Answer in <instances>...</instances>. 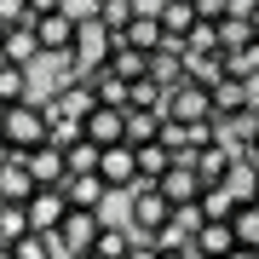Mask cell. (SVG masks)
Returning <instances> with one entry per match:
<instances>
[{"mask_svg": "<svg viewBox=\"0 0 259 259\" xmlns=\"http://www.w3.org/2000/svg\"><path fill=\"white\" fill-rule=\"evenodd\" d=\"M93 6H98V18H104V23H110V29H115V35H121V29H127L133 18H139V12H144V6H139V0H93Z\"/></svg>", "mask_w": 259, "mask_h": 259, "instance_id": "obj_33", "label": "cell"}, {"mask_svg": "<svg viewBox=\"0 0 259 259\" xmlns=\"http://www.w3.org/2000/svg\"><path fill=\"white\" fill-rule=\"evenodd\" d=\"M173 207H179V202L156 185V179H139V185L127 190V225H133L139 236H161L167 219H173Z\"/></svg>", "mask_w": 259, "mask_h": 259, "instance_id": "obj_1", "label": "cell"}, {"mask_svg": "<svg viewBox=\"0 0 259 259\" xmlns=\"http://www.w3.org/2000/svg\"><path fill=\"white\" fill-rule=\"evenodd\" d=\"M23 161H29V173H35L40 185H64V179H69V156H64V144H58V139L23 150Z\"/></svg>", "mask_w": 259, "mask_h": 259, "instance_id": "obj_9", "label": "cell"}, {"mask_svg": "<svg viewBox=\"0 0 259 259\" xmlns=\"http://www.w3.org/2000/svg\"><path fill=\"white\" fill-rule=\"evenodd\" d=\"M104 64H110L121 81H144L150 75V52H139V47H127V40H115V52L104 58Z\"/></svg>", "mask_w": 259, "mask_h": 259, "instance_id": "obj_23", "label": "cell"}, {"mask_svg": "<svg viewBox=\"0 0 259 259\" xmlns=\"http://www.w3.org/2000/svg\"><path fill=\"white\" fill-rule=\"evenodd\" d=\"M161 259H196V248H161Z\"/></svg>", "mask_w": 259, "mask_h": 259, "instance_id": "obj_39", "label": "cell"}, {"mask_svg": "<svg viewBox=\"0 0 259 259\" xmlns=\"http://www.w3.org/2000/svg\"><path fill=\"white\" fill-rule=\"evenodd\" d=\"M40 104H47L52 127H69V121H87L98 110V93H93V81H64V87H52Z\"/></svg>", "mask_w": 259, "mask_h": 259, "instance_id": "obj_4", "label": "cell"}, {"mask_svg": "<svg viewBox=\"0 0 259 259\" xmlns=\"http://www.w3.org/2000/svg\"><path fill=\"white\" fill-rule=\"evenodd\" d=\"M161 121L156 110H127V144H150V139H161Z\"/></svg>", "mask_w": 259, "mask_h": 259, "instance_id": "obj_30", "label": "cell"}, {"mask_svg": "<svg viewBox=\"0 0 259 259\" xmlns=\"http://www.w3.org/2000/svg\"><path fill=\"white\" fill-rule=\"evenodd\" d=\"M23 213H29V231H58V225L69 219V196H64V185H40V190L23 202Z\"/></svg>", "mask_w": 259, "mask_h": 259, "instance_id": "obj_8", "label": "cell"}, {"mask_svg": "<svg viewBox=\"0 0 259 259\" xmlns=\"http://www.w3.org/2000/svg\"><path fill=\"white\" fill-rule=\"evenodd\" d=\"M64 196H69V207H93V213H104V202H110V179L104 173H69L64 179Z\"/></svg>", "mask_w": 259, "mask_h": 259, "instance_id": "obj_10", "label": "cell"}, {"mask_svg": "<svg viewBox=\"0 0 259 259\" xmlns=\"http://www.w3.org/2000/svg\"><path fill=\"white\" fill-rule=\"evenodd\" d=\"M185 47H190V52H213V47H219V23H213V18H202V23L185 35Z\"/></svg>", "mask_w": 259, "mask_h": 259, "instance_id": "obj_35", "label": "cell"}, {"mask_svg": "<svg viewBox=\"0 0 259 259\" xmlns=\"http://www.w3.org/2000/svg\"><path fill=\"white\" fill-rule=\"evenodd\" d=\"M161 29H167V40H185L196 23H202V12H196V0H161Z\"/></svg>", "mask_w": 259, "mask_h": 259, "instance_id": "obj_20", "label": "cell"}, {"mask_svg": "<svg viewBox=\"0 0 259 259\" xmlns=\"http://www.w3.org/2000/svg\"><path fill=\"white\" fill-rule=\"evenodd\" d=\"M115 52V29L98 18V6H87V12H75V58L87 64V75H93L104 58Z\"/></svg>", "mask_w": 259, "mask_h": 259, "instance_id": "obj_3", "label": "cell"}, {"mask_svg": "<svg viewBox=\"0 0 259 259\" xmlns=\"http://www.w3.org/2000/svg\"><path fill=\"white\" fill-rule=\"evenodd\" d=\"M236 202H242V196H236L231 185H207V190H202V213H207V219H231Z\"/></svg>", "mask_w": 259, "mask_h": 259, "instance_id": "obj_32", "label": "cell"}, {"mask_svg": "<svg viewBox=\"0 0 259 259\" xmlns=\"http://www.w3.org/2000/svg\"><path fill=\"white\" fill-rule=\"evenodd\" d=\"M231 231H236V242H242V248H259V202H253V196H248V202H236Z\"/></svg>", "mask_w": 259, "mask_h": 259, "instance_id": "obj_27", "label": "cell"}, {"mask_svg": "<svg viewBox=\"0 0 259 259\" xmlns=\"http://www.w3.org/2000/svg\"><path fill=\"white\" fill-rule=\"evenodd\" d=\"M156 185H161L167 196H173L179 207H185V202H202V190H207V179L196 173V161H173V167H167V173L156 179Z\"/></svg>", "mask_w": 259, "mask_h": 259, "instance_id": "obj_11", "label": "cell"}, {"mask_svg": "<svg viewBox=\"0 0 259 259\" xmlns=\"http://www.w3.org/2000/svg\"><path fill=\"white\" fill-rule=\"evenodd\" d=\"M150 75H156L161 87H179V81H190V69H185V40H161V47L150 52Z\"/></svg>", "mask_w": 259, "mask_h": 259, "instance_id": "obj_15", "label": "cell"}, {"mask_svg": "<svg viewBox=\"0 0 259 259\" xmlns=\"http://www.w3.org/2000/svg\"><path fill=\"white\" fill-rule=\"evenodd\" d=\"M253 133H259V110H242V115H225V121H219V139H231V144H242V156H248Z\"/></svg>", "mask_w": 259, "mask_h": 259, "instance_id": "obj_26", "label": "cell"}, {"mask_svg": "<svg viewBox=\"0 0 259 259\" xmlns=\"http://www.w3.org/2000/svg\"><path fill=\"white\" fill-rule=\"evenodd\" d=\"M0 23H35V12H29V0H0Z\"/></svg>", "mask_w": 259, "mask_h": 259, "instance_id": "obj_36", "label": "cell"}, {"mask_svg": "<svg viewBox=\"0 0 259 259\" xmlns=\"http://www.w3.org/2000/svg\"><path fill=\"white\" fill-rule=\"evenodd\" d=\"M167 115L173 121H213V87L202 81H179V87H167Z\"/></svg>", "mask_w": 259, "mask_h": 259, "instance_id": "obj_7", "label": "cell"}, {"mask_svg": "<svg viewBox=\"0 0 259 259\" xmlns=\"http://www.w3.org/2000/svg\"><path fill=\"white\" fill-rule=\"evenodd\" d=\"M81 127H87L93 144H121V139H127V110H121V104H98Z\"/></svg>", "mask_w": 259, "mask_h": 259, "instance_id": "obj_13", "label": "cell"}, {"mask_svg": "<svg viewBox=\"0 0 259 259\" xmlns=\"http://www.w3.org/2000/svg\"><path fill=\"white\" fill-rule=\"evenodd\" d=\"M253 40H259L253 18H242V12H225V18H219V47H225V52H236V47H253Z\"/></svg>", "mask_w": 259, "mask_h": 259, "instance_id": "obj_25", "label": "cell"}, {"mask_svg": "<svg viewBox=\"0 0 259 259\" xmlns=\"http://www.w3.org/2000/svg\"><path fill=\"white\" fill-rule=\"evenodd\" d=\"M248 156H253V161H259V133H253V144H248Z\"/></svg>", "mask_w": 259, "mask_h": 259, "instance_id": "obj_42", "label": "cell"}, {"mask_svg": "<svg viewBox=\"0 0 259 259\" xmlns=\"http://www.w3.org/2000/svg\"><path fill=\"white\" fill-rule=\"evenodd\" d=\"M253 202H259V190H253Z\"/></svg>", "mask_w": 259, "mask_h": 259, "instance_id": "obj_48", "label": "cell"}, {"mask_svg": "<svg viewBox=\"0 0 259 259\" xmlns=\"http://www.w3.org/2000/svg\"><path fill=\"white\" fill-rule=\"evenodd\" d=\"M185 69H190V81H202V87H219L225 75H231L225 69V47H213V52H190L185 47Z\"/></svg>", "mask_w": 259, "mask_h": 259, "instance_id": "obj_21", "label": "cell"}, {"mask_svg": "<svg viewBox=\"0 0 259 259\" xmlns=\"http://www.w3.org/2000/svg\"><path fill=\"white\" fill-rule=\"evenodd\" d=\"M69 0H29V12H35V18H47V12H64Z\"/></svg>", "mask_w": 259, "mask_h": 259, "instance_id": "obj_38", "label": "cell"}, {"mask_svg": "<svg viewBox=\"0 0 259 259\" xmlns=\"http://www.w3.org/2000/svg\"><path fill=\"white\" fill-rule=\"evenodd\" d=\"M225 69H231L236 81H259V40H253V47H236V52H225Z\"/></svg>", "mask_w": 259, "mask_h": 259, "instance_id": "obj_34", "label": "cell"}, {"mask_svg": "<svg viewBox=\"0 0 259 259\" xmlns=\"http://www.w3.org/2000/svg\"><path fill=\"white\" fill-rule=\"evenodd\" d=\"M253 110H259V81H253Z\"/></svg>", "mask_w": 259, "mask_h": 259, "instance_id": "obj_44", "label": "cell"}, {"mask_svg": "<svg viewBox=\"0 0 259 259\" xmlns=\"http://www.w3.org/2000/svg\"><path fill=\"white\" fill-rule=\"evenodd\" d=\"M173 161H179V156H173V150H167L161 139L139 144V173H144V179H161V173H167V167H173Z\"/></svg>", "mask_w": 259, "mask_h": 259, "instance_id": "obj_31", "label": "cell"}, {"mask_svg": "<svg viewBox=\"0 0 259 259\" xmlns=\"http://www.w3.org/2000/svg\"><path fill=\"white\" fill-rule=\"evenodd\" d=\"M133 242H139V231H133V225H104L98 242H93V253H98V259H127Z\"/></svg>", "mask_w": 259, "mask_h": 259, "instance_id": "obj_24", "label": "cell"}, {"mask_svg": "<svg viewBox=\"0 0 259 259\" xmlns=\"http://www.w3.org/2000/svg\"><path fill=\"white\" fill-rule=\"evenodd\" d=\"M0 259H18V248H12V242H0Z\"/></svg>", "mask_w": 259, "mask_h": 259, "instance_id": "obj_40", "label": "cell"}, {"mask_svg": "<svg viewBox=\"0 0 259 259\" xmlns=\"http://www.w3.org/2000/svg\"><path fill=\"white\" fill-rule=\"evenodd\" d=\"M35 58H47V52H40L35 23H12V29H6V47H0V64H35Z\"/></svg>", "mask_w": 259, "mask_h": 259, "instance_id": "obj_19", "label": "cell"}, {"mask_svg": "<svg viewBox=\"0 0 259 259\" xmlns=\"http://www.w3.org/2000/svg\"><path fill=\"white\" fill-rule=\"evenodd\" d=\"M29 98V64H0V104Z\"/></svg>", "mask_w": 259, "mask_h": 259, "instance_id": "obj_29", "label": "cell"}, {"mask_svg": "<svg viewBox=\"0 0 259 259\" xmlns=\"http://www.w3.org/2000/svg\"><path fill=\"white\" fill-rule=\"evenodd\" d=\"M6 156H12V144H6V133H0V161H6Z\"/></svg>", "mask_w": 259, "mask_h": 259, "instance_id": "obj_41", "label": "cell"}, {"mask_svg": "<svg viewBox=\"0 0 259 259\" xmlns=\"http://www.w3.org/2000/svg\"><path fill=\"white\" fill-rule=\"evenodd\" d=\"M98 231H104V213H93V207H69V219L52 231V236H58V253H93Z\"/></svg>", "mask_w": 259, "mask_h": 259, "instance_id": "obj_6", "label": "cell"}, {"mask_svg": "<svg viewBox=\"0 0 259 259\" xmlns=\"http://www.w3.org/2000/svg\"><path fill=\"white\" fill-rule=\"evenodd\" d=\"M64 156H69V173H98L104 144H93V139L81 133V139H69V144H64Z\"/></svg>", "mask_w": 259, "mask_h": 259, "instance_id": "obj_28", "label": "cell"}, {"mask_svg": "<svg viewBox=\"0 0 259 259\" xmlns=\"http://www.w3.org/2000/svg\"><path fill=\"white\" fill-rule=\"evenodd\" d=\"M242 110H253V81H236V75H225V81L213 87V121L242 115Z\"/></svg>", "mask_w": 259, "mask_h": 259, "instance_id": "obj_16", "label": "cell"}, {"mask_svg": "<svg viewBox=\"0 0 259 259\" xmlns=\"http://www.w3.org/2000/svg\"><path fill=\"white\" fill-rule=\"evenodd\" d=\"M35 35H40V52H69L75 47V12L64 6V12H47V18H35Z\"/></svg>", "mask_w": 259, "mask_h": 259, "instance_id": "obj_12", "label": "cell"}, {"mask_svg": "<svg viewBox=\"0 0 259 259\" xmlns=\"http://www.w3.org/2000/svg\"><path fill=\"white\" fill-rule=\"evenodd\" d=\"M196 12H202V18H213V23H219L225 12H231V0H196Z\"/></svg>", "mask_w": 259, "mask_h": 259, "instance_id": "obj_37", "label": "cell"}, {"mask_svg": "<svg viewBox=\"0 0 259 259\" xmlns=\"http://www.w3.org/2000/svg\"><path fill=\"white\" fill-rule=\"evenodd\" d=\"M0 47H6V23H0Z\"/></svg>", "mask_w": 259, "mask_h": 259, "instance_id": "obj_45", "label": "cell"}, {"mask_svg": "<svg viewBox=\"0 0 259 259\" xmlns=\"http://www.w3.org/2000/svg\"><path fill=\"white\" fill-rule=\"evenodd\" d=\"M0 133H6L12 156H23V150H35V144H47V139H52V115H47V104H35V98L6 104V115H0Z\"/></svg>", "mask_w": 259, "mask_h": 259, "instance_id": "obj_2", "label": "cell"}, {"mask_svg": "<svg viewBox=\"0 0 259 259\" xmlns=\"http://www.w3.org/2000/svg\"><path fill=\"white\" fill-rule=\"evenodd\" d=\"M115 40H127V47H139V52H156L161 40H167V29H161V12H156V6H144V12H139V18H133L127 29H121Z\"/></svg>", "mask_w": 259, "mask_h": 259, "instance_id": "obj_18", "label": "cell"}, {"mask_svg": "<svg viewBox=\"0 0 259 259\" xmlns=\"http://www.w3.org/2000/svg\"><path fill=\"white\" fill-rule=\"evenodd\" d=\"M0 213H6V196H0Z\"/></svg>", "mask_w": 259, "mask_h": 259, "instance_id": "obj_46", "label": "cell"}, {"mask_svg": "<svg viewBox=\"0 0 259 259\" xmlns=\"http://www.w3.org/2000/svg\"><path fill=\"white\" fill-rule=\"evenodd\" d=\"M35 190H40V179L29 173L23 156H6V161H0V196H6V202H29Z\"/></svg>", "mask_w": 259, "mask_h": 259, "instance_id": "obj_17", "label": "cell"}, {"mask_svg": "<svg viewBox=\"0 0 259 259\" xmlns=\"http://www.w3.org/2000/svg\"><path fill=\"white\" fill-rule=\"evenodd\" d=\"M0 115H6V104H0Z\"/></svg>", "mask_w": 259, "mask_h": 259, "instance_id": "obj_47", "label": "cell"}, {"mask_svg": "<svg viewBox=\"0 0 259 259\" xmlns=\"http://www.w3.org/2000/svg\"><path fill=\"white\" fill-rule=\"evenodd\" d=\"M87 81H93L98 104H121V110H127V104H133V81H121V75H115L110 64H98L93 75H87Z\"/></svg>", "mask_w": 259, "mask_h": 259, "instance_id": "obj_22", "label": "cell"}, {"mask_svg": "<svg viewBox=\"0 0 259 259\" xmlns=\"http://www.w3.org/2000/svg\"><path fill=\"white\" fill-rule=\"evenodd\" d=\"M98 173L110 179V190H115V196H127V190L144 179V173H139V144H127V139H121V144H104Z\"/></svg>", "mask_w": 259, "mask_h": 259, "instance_id": "obj_5", "label": "cell"}, {"mask_svg": "<svg viewBox=\"0 0 259 259\" xmlns=\"http://www.w3.org/2000/svg\"><path fill=\"white\" fill-rule=\"evenodd\" d=\"M196 259H231L236 248V231H231V219H202V231H196Z\"/></svg>", "mask_w": 259, "mask_h": 259, "instance_id": "obj_14", "label": "cell"}, {"mask_svg": "<svg viewBox=\"0 0 259 259\" xmlns=\"http://www.w3.org/2000/svg\"><path fill=\"white\" fill-rule=\"evenodd\" d=\"M64 259H98V253H64Z\"/></svg>", "mask_w": 259, "mask_h": 259, "instance_id": "obj_43", "label": "cell"}]
</instances>
